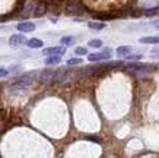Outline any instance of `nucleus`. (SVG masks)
Segmentation results:
<instances>
[{
  "label": "nucleus",
  "mask_w": 159,
  "mask_h": 158,
  "mask_svg": "<svg viewBox=\"0 0 159 158\" xmlns=\"http://www.w3.org/2000/svg\"><path fill=\"white\" fill-rule=\"evenodd\" d=\"M35 76H37V73L35 72H31V73H25L24 76L18 78L16 81L10 85L9 91L10 92H18V91H22V89H25V88H28L32 82H34Z\"/></svg>",
  "instance_id": "obj_1"
},
{
  "label": "nucleus",
  "mask_w": 159,
  "mask_h": 158,
  "mask_svg": "<svg viewBox=\"0 0 159 158\" xmlns=\"http://www.w3.org/2000/svg\"><path fill=\"white\" fill-rule=\"evenodd\" d=\"M110 57H111V50L110 48L104 50L102 53H92V54L88 56L89 62H102V60H108Z\"/></svg>",
  "instance_id": "obj_2"
},
{
  "label": "nucleus",
  "mask_w": 159,
  "mask_h": 158,
  "mask_svg": "<svg viewBox=\"0 0 159 158\" xmlns=\"http://www.w3.org/2000/svg\"><path fill=\"white\" fill-rule=\"evenodd\" d=\"M43 53L45 56H63L66 53V47L64 45H58V47H48V48H44Z\"/></svg>",
  "instance_id": "obj_3"
},
{
  "label": "nucleus",
  "mask_w": 159,
  "mask_h": 158,
  "mask_svg": "<svg viewBox=\"0 0 159 158\" xmlns=\"http://www.w3.org/2000/svg\"><path fill=\"white\" fill-rule=\"evenodd\" d=\"M24 43H26V38H25L24 34H13V35L9 38V45H12V47L22 45Z\"/></svg>",
  "instance_id": "obj_4"
},
{
  "label": "nucleus",
  "mask_w": 159,
  "mask_h": 158,
  "mask_svg": "<svg viewBox=\"0 0 159 158\" xmlns=\"http://www.w3.org/2000/svg\"><path fill=\"white\" fill-rule=\"evenodd\" d=\"M54 76H56V72L53 69H45L39 75V79H41V82H50V81H54Z\"/></svg>",
  "instance_id": "obj_5"
},
{
  "label": "nucleus",
  "mask_w": 159,
  "mask_h": 158,
  "mask_svg": "<svg viewBox=\"0 0 159 158\" xmlns=\"http://www.w3.org/2000/svg\"><path fill=\"white\" fill-rule=\"evenodd\" d=\"M18 29H19L20 32H32L35 29V24L34 22H29V21H26V22H20L19 25H18Z\"/></svg>",
  "instance_id": "obj_6"
},
{
  "label": "nucleus",
  "mask_w": 159,
  "mask_h": 158,
  "mask_svg": "<svg viewBox=\"0 0 159 158\" xmlns=\"http://www.w3.org/2000/svg\"><path fill=\"white\" fill-rule=\"evenodd\" d=\"M67 78H69V70H67V69H60L58 72H56L54 81H56V82H64Z\"/></svg>",
  "instance_id": "obj_7"
},
{
  "label": "nucleus",
  "mask_w": 159,
  "mask_h": 158,
  "mask_svg": "<svg viewBox=\"0 0 159 158\" xmlns=\"http://www.w3.org/2000/svg\"><path fill=\"white\" fill-rule=\"evenodd\" d=\"M26 45H28L29 48H41L44 45V43L39 38H31L26 41Z\"/></svg>",
  "instance_id": "obj_8"
},
{
  "label": "nucleus",
  "mask_w": 159,
  "mask_h": 158,
  "mask_svg": "<svg viewBox=\"0 0 159 158\" xmlns=\"http://www.w3.org/2000/svg\"><path fill=\"white\" fill-rule=\"evenodd\" d=\"M44 62H45L47 66H54V65H58V63L61 62V57L60 56H48Z\"/></svg>",
  "instance_id": "obj_9"
},
{
  "label": "nucleus",
  "mask_w": 159,
  "mask_h": 158,
  "mask_svg": "<svg viewBox=\"0 0 159 158\" xmlns=\"http://www.w3.org/2000/svg\"><path fill=\"white\" fill-rule=\"evenodd\" d=\"M149 67H152L150 65H145V63H131L130 69L134 70H149Z\"/></svg>",
  "instance_id": "obj_10"
},
{
  "label": "nucleus",
  "mask_w": 159,
  "mask_h": 158,
  "mask_svg": "<svg viewBox=\"0 0 159 158\" xmlns=\"http://www.w3.org/2000/svg\"><path fill=\"white\" fill-rule=\"evenodd\" d=\"M142 44H159V37H143L140 38Z\"/></svg>",
  "instance_id": "obj_11"
},
{
  "label": "nucleus",
  "mask_w": 159,
  "mask_h": 158,
  "mask_svg": "<svg viewBox=\"0 0 159 158\" xmlns=\"http://www.w3.org/2000/svg\"><path fill=\"white\" fill-rule=\"evenodd\" d=\"M130 51H131V48L127 47V45H123V47L117 48V54H118V56H121V57H125L127 54H130Z\"/></svg>",
  "instance_id": "obj_12"
},
{
  "label": "nucleus",
  "mask_w": 159,
  "mask_h": 158,
  "mask_svg": "<svg viewBox=\"0 0 159 158\" xmlns=\"http://www.w3.org/2000/svg\"><path fill=\"white\" fill-rule=\"evenodd\" d=\"M44 13H45V5H44V3H39V5L35 7L34 15L37 16V18H39V16H43Z\"/></svg>",
  "instance_id": "obj_13"
},
{
  "label": "nucleus",
  "mask_w": 159,
  "mask_h": 158,
  "mask_svg": "<svg viewBox=\"0 0 159 158\" xmlns=\"http://www.w3.org/2000/svg\"><path fill=\"white\" fill-rule=\"evenodd\" d=\"M88 26L91 29H104L105 28V25L102 24V22H88Z\"/></svg>",
  "instance_id": "obj_14"
},
{
  "label": "nucleus",
  "mask_w": 159,
  "mask_h": 158,
  "mask_svg": "<svg viewBox=\"0 0 159 158\" xmlns=\"http://www.w3.org/2000/svg\"><path fill=\"white\" fill-rule=\"evenodd\" d=\"M88 45L92 48H99V47H102V41L101 40H91V41L88 43Z\"/></svg>",
  "instance_id": "obj_15"
},
{
  "label": "nucleus",
  "mask_w": 159,
  "mask_h": 158,
  "mask_svg": "<svg viewBox=\"0 0 159 158\" xmlns=\"http://www.w3.org/2000/svg\"><path fill=\"white\" fill-rule=\"evenodd\" d=\"M75 43V38L73 37H63L61 40H60V44H63V45H70V44Z\"/></svg>",
  "instance_id": "obj_16"
},
{
  "label": "nucleus",
  "mask_w": 159,
  "mask_h": 158,
  "mask_svg": "<svg viewBox=\"0 0 159 158\" xmlns=\"http://www.w3.org/2000/svg\"><path fill=\"white\" fill-rule=\"evenodd\" d=\"M156 13H159V7H152V9L145 10L146 16H153V15H156Z\"/></svg>",
  "instance_id": "obj_17"
},
{
  "label": "nucleus",
  "mask_w": 159,
  "mask_h": 158,
  "mask_svg": "<svg viewBox=\"0 0 159 158\" xmlns=\"http://www.w3.org/2000/svg\"><path fill=\"white\" fill-rule=\"evenodd\" d=\"M82 63V59H79V57H76V59H69L67 60V65L69 66H75V65H80Z\"/></svg>",
  "instance_id": "obj_18"
},
{
  "label": "nucleus",
  "mask_w": 159,
  "mask_h": 158,
  "mask_svg": "<svg viewBox=\"0 0 159 158\" xmlns=\"http://www.w3.org/2000/svg\"><path fill=\"white\" fill-rule=\"evenodd\" d=\"M125 59H127V60H140V59H142V54H127Z\"/></svg>",
  "instance_id": "obj_19"
},
{
  "label": "nucleus",
  "mask_w": 159,
  "mask_h": 158,
  "mask_svg": "<svg viewBox=\"0 0 159 158\" xmlns=\"http://www.w3.org/2000/svg\"><path fill=\"white\" fill-rule=\"evenodd\" d=\"M75 51H76L77 56H85V54H88L86 48H83V47H77L76 50H75Z\"/></svg>",
  "instance_id": "obj_20"
},
{
  "label": "nucleus",
  "mask_w": 159,
  "mask_h": 158,
  "mask_svg": "<svg viewBox=\"0 0 159 158\" xmlns=\"http://www.w3.org/2000/svg\"><path fill=\"white\" fill-rule=\"evenodd\" d=\"M85 139H88V141H92V142H98V144H101V139L98 138V136H86Z\"/></svg>",
  "instance_id": "obj_21"
},
{
  "label": "nucleus",
  "mask_w": 159,
  "mask_h": 158,
  "mask_svg": "<svg viewBox=\"0 0 159 158\" xmlns=\"http://www.w3.org/2000/svg\"><path fill=\"white\" fill-rule=\"evenodd\" d=\"M7 73H9V70H7V69H5V67H0V78H5Z\"/></svg>",
  "instance_id": "obj_22"
},
{
  "label": "nucleus",
  "mask_w": 159,
  "mask_h": 158,
  "mask_svg": "<svg viewBox=\"0 0 159 158\" xmlns=\"http://www.w3.org/2000/svg\"><path fill=\"white\" fill-rule=\"evenodd\" d=\"M153 26H156V28H159V21H158V22H153Z\"/></svg>",
  "instance_id": "obj_23"
},
{
  "label": "nucleus",
  "mask_w": 159,
  "mask_h": 158,
  "mask_svg": "<svg viewBox=\"0 0 159 158\" xmlns=\"http://www.w3.org/2000/svg\"><path fill=\"white\" fill-rule=\"evenodd\" d=\"M50 2H63V0H50Z\"/></svg>",
  "instance_id": "obj_24"
},
{
  "label": "nucleus",
  "mask_w": 159,
  "mask_h": 158,
  "mask_svg": "<svg viewBox=\"0 0 159 158\" xmlns=\"http://www.w3.org/2000/svg\"><path fill=\"white\" fill-rule=\"evenodd\" d=\"M156 67H158V69H159V65H156Z\"/></svg>",
  "instance_id": "obj_25"
}]
</instances>
